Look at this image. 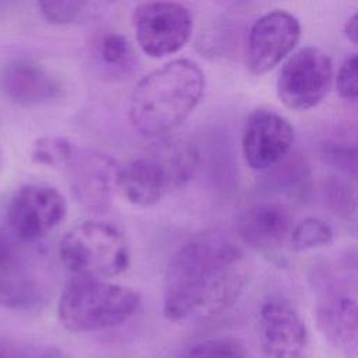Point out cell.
<instances>
[{
    "label": "cell",
    "instance_id": "6",
    "mask_svg": "<svg viewBox=\"0 0 358 358\" xmlns=\"http://www.w3.org/2000/svg\"><path fill=\"white\" fill-rule=\"evenodd\" d=\"M14 235L0 234V306L29 310L49 294V268L36 250Z\"/></svg>",
    "mask_w": 358,
    "mask_h": 358
},
{
    "label": "cell",
    "instance_id": "4",
    "mask_svg": "<svg viewBox=\"0 0 358 358\" xmlns=\"http://www.w3.org/2000/svg\"><path fill=\"white\" fill-rule=\"evenodd\" d=\"M141 306L140 294L105 278L74 275L62 289L57 317L71 333H91L117 327Z\"/></svg>",
    "mask_w": 358,
    "mask_h": 358
},
{
    "label": "cell",
    "instance_id": "16",
    "mask_svg": "<svg viewBox=\"0 0 358 358\" xmlns=\"http://www.w3.org/2000/svg\"><path fill=\"white\" fill-rule=\"evenodd\" d=\"M0 90L22 106L49 103L60 94L59 83L43 67L27 60H15L1 69Z\"/></svg>",
    "mask_w": 358,
    "mask_h": 358
},
{
    "label": "cell",
    "instance_id": "10",
    "mask_svg": "<svg viewBox=\"0 0 358 358\" xmlns=\"http://www.w3.org/2000/svg\"><path fill=\"white\" fill-rule=\"evenodd\" d=\"M120 168L108 154L76 147L63 169L76 201L88 211L102 213L119 192Z\"/></svg>",
    "mask_w": 358,
    "mask_h": 358
},
{
    "label": "cell",
    "instance_id": "27",
    "mask_svg": "<svg viewBox=\"0 0 358 358\" xmlns=\"http://www.w3.org/2000/svg\"><path fill=\"white\" fill-rule=\"evenodd\" d=\"M344 34L348 38V41L358 46V11L347 20L344 25Z\"/></svg>",
    "mask_w": 358,
    "mask_h": 358
},
{
    "label": "cell",
    "instance_id": "24",
    "mask_svg": "<svg viewBox=\"0 0 358 358\" xmlns=\"http://www.w3.org/2000/svg\"><path fill=\"white\" fill-rule=\"evenodd\" d=\"M76 145L62 136H42L36 138L31 148L34 164L63 169Z\"/></svg>",
    "mask_w": 358,
    "mask_h": 358
},
{
    "label": "cell",
    "instance_id": "14",
    "mask_svg": "<svg viewBox=\"0 0 358 358\" xmlns=\"http://www.w3.org/2000/svg\"><path fill=\"white\" fill-rule=\"evenodd\" d=\"M301 24L285 10H273L257 18L248 35L246 64L252 74L262 76L273 70L296 46Z\"/></svg>",
    "mask_w": 358,
    "mask_h": 358
},
{
    "label": "cell",
    "instance_id": "17",
    "mask_svg": "<svg viewBox=\"0 0 358 358\" xmlns=\"http://www.w3.org/2000/svg\"><path fill=\"white\" fill-rule=\"evenodd\" d=\"M319 155L336 175L358 183V130L338 129L327 134L320 143Z\"/></svg>",
    "mask_w": 358,
    "mask_h": 358
},
{
    "label": "cell",
    "instance_id": "9",
    "mask_svg": "<svg viewBox=\"0 0 358 358\" xmlns=\"http://www.w3.org/2000/svg\"><path fill=\"white\" fill-rule=\"evenodd\" d=\"M136 41L154 59L178 53L190 39L193 18L190 11L175 1H147L133 13Z\"/></svg>",
    "mask_w": 358,
    "mask_h": 358
},
{
    "label": "cell",
    "instance_id": "7",
    "mask_svg": "<svg viewBox=\"0 0 358 358\" xmlns=\"http://www.w3.org/2000/svg\"><path fill=\"white\" fill-rule=\"evenodd\" d=\"M331 84L333 64L329 55L316 46H305L282 64L277 95L289 109L309 110L324 99Z\"/></svg>",
    "mask_w": 358,
    "mask_h": 358
},
{
    "label": "cell",
    "instance_id": "2",
    "mask_svg": "<svg viewBox=\"0 0 358 358\" xmlns=\"http://www.w3.org/2000/svg\"><path fill=\"white\" fill-rule=\"evenodd\" d=\"M204 73L189 59H176L144 76L133 88L129 119L144 137H161L180 126L203 98Z\"/></svg>",
    "mask_w": 358,
    "mask_h": 358
},
{
    "label": "cell",
    "instance_id": "3",
    "mask_svg": "<svg viewBox=\"0 0 358 358\" xmlns=\"http://www.w3.org/2000/svg\"><path fill=\"white\" fill-rule=\"evenodd\" d=\"M199 164V152L190 143H157L120 168L119 193L133 206L152 207L186 186Z\"/></svg>",
    "mask_w": 358,
    "mask_h": 358
},
{
    "label": "cell",
    "instance_id": "18",
    "mask_svg": "<svg viewBox=\"0 0 358 358\" xmlns=\"http://www.w3.org/2000/svg\"><path fill=\"white\" fill-rule=\"evenodd\" d=\"M266 172H268V186L289 200L302 201L310 193V169L299 157L288 155Z\"/></svg>",
    "mask_w": 358,
    "mask_h": 358
},
{
    "label": "cell",
    "instance_id": "26",
    "mask_svg": "<svg viewBox=\"0 0 358 358\" xmlns=\"http://www.w3.org/2000/svg\"><path fill=\"white\" fill-rule=\"evenodd\" d=\"M0 358H32L31 352L18 341L0 336Z\"/></svg>",
    "mask_w": 358,
    "mask_h": 358
},
{
    "label": "cell",
    "instance_id": "22",
    "mask_svg": "<svg viewBox=\"0 0 358 358\" xmlns=\"http://www.w3.org/2000/svg\"><path fill=\"white\" fill-rule=\"evenodd\" d=\"M175 358H252L242 340L235 337H211L194 343Z\"/></svg>",
    "mask_w": 358,
    "mask_h": 358
},
{
    "label": "cell",
    "instance_id": "23",
    "mask_svg": "<svg viewBox=\"0 0 358 358\" xmlns=\"http://www.w3.org/2000/svg\"><path fill=\"white\" fill-rule=\"evenodd\" d=\"M95 56L112 70H127L134 62V53L130 42L123 34L106 32L95 43Z\"/></svg>",
    "mask_w": 358,
    "mask_h": 358
},
{
    "label": "cell",
    "instance_id": "25",
    "mask_svg": "<svg viewBox=\"0 0 358 358\" xmlns=\"http://www.w3.org/2000/svg\"><path fill=\"white\" fill-rule=\"evenodd\" d=\"M336 87L341 98L358 99V55L343 62L336 77Z\"/></svg>",
    "mask_w": 358,
    "mask_h": 358
},
{
    "label": "cell",
    "instance_id": "13",
    "mask_svg": "<svg viewBox=\"0 0 358 358\" xmlns=\"http://www.w3.org/2000/svg\"><path fill=\"white\" fill-rule=\"evenodd\" d=\"M295 141L292 124L271 109L259 108L249 113L242 131V154L255 171H267L289 155Z\"/></svg>",
    "mask_w": 358,
    "mask_h": 358
},
{
    "label": "cell",
    "instance_id": "5",
    "mask_svg": "<svg viewBox=\"0 0 358 358\" xmlns=\"http://www.w3.org/2000/svg\"><path fill=\"white\" fill-rule=\"evenodd\" d=\"M59 259L74 275L112 278L130 266V246L115 225L88 220L69 229L59 243Z\"/></svg>",
    "mask_w": 358,
    "mask_h": 358
},
{
    "label": "cell",
    "instance_id": "11",
    "mask_svg": "<svg viewBox=\"0 0 358 358\" xmlns=\"http://www.w3.org/2000/svg\"><path fill=\"white\" fill-rule=\"evenodd\" d=\"M257 334L263 358H308L306 323L284 298L270 296L260 305Z\"/></svg>",
    "mask_w": 358,
    "mask_h": 358
},
{
    "label": "cell",
    "instance_id": "20",
    "mask_svg": "<svg viewBox=\"0 0 358 358\" xmlns=\"http://www.w3.org/2000/svg\"><path fill=\"white\" fill-rule=\"evenodd\" d=\"M333 239V229L326 221L317 217H306L299 222H295L289 246L292 252L299 253L326 248Z\"/></svg>",
    "mask_w": 358,
    "mask_h": 358
},
{
    "label": "cell",
    "instance_id": "15",
    "mask_svg": "<svg viewBox=\"0 0 358 358\" xmlns=\"http://www.w3.org/2000/svg\"><path fill=\"white\" fill-rule=\"evenodd\" d=\"M316 327L334 350L358 352V301L344 291L326 294L316 306Z\"/></svg>",
    "mask_w": 358,
    "mask_h": 358
},
{
    "label": "cell",
    "instance_id": "12",
    "mask_svg": "<svg viewBox=\"0 0 358 358\" xmlns=\"http://www.w3.org/2000/svg\"><path fill=\"white\" fill-rule=\"evenodd\" d=\"M294 225L289 208L271 200L245 207L236 218V232L242 242L274 262L285 259V249L291 252Z\"/></svg>",
    "mask_w": 358,
    "mask_h": 358
},
{
    "label": "cell",
    "instance_id": "19",
    "mask_svg": "<svg viewBox=\"0 0 358 358\" xmlns=\"http://www.w3.org/2000/svg\"><path fill=\"white\" fill-rule=\"evenodd\" d=\"M357 183L338 175L323 183V201L340 220L358 225V187Z\"/></svg>",
    "mask_w": 358,
    "mask_h": 358
},
{
    "label": "cell",
    "instance_id": "8",
    "mask_svg": "<svg viewBox=\"0 0 358 358\" xmlns=\"http://www.w3.org/2000/svg\"><path fill=\"white\" fill-rule=\"evenodd\" d=\"M67 200L53 186L28 183L11 196L7 206L10 234L27 243H36L66 218Z\"/></svg>",
    "mask_w": 358,
    "mask_h": 358
},
{
    "label": "cell",
    "instance_id": "21",
    "mask_svg": "<svg viewBox=\"0 0 358 358\" xmlns=\"http://www.w3.org/2000/svg\"><path fill=\"white\" fill-rule=\"evenodd\" d=\"M106 0H38L43 18L55 25H70L94 13Z\"/></svg>",
    "mask_w": 358,
    "mask_h": 358
},
{
    "label": "cell",
    "instance_id": "1",
    "mask_svg": "<svg viewBox=\"0 0 358 358\" xmlns=\"http://www.w3.org/2000/svg\"><path fill=\"white\" fill-rule=\"evenodd\" d=\"M250 267L241 245L218 231L183 242L164 275V316L175 323L215 316L236 303L248 287Z\"/></svg>",
    "mask_w": 358,
    "mask_h": 358
}]
</instances>
